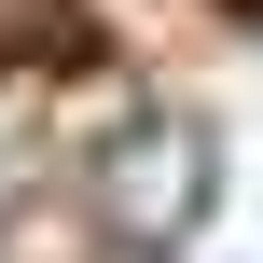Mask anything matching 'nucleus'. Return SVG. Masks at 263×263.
I'll return each mask as SVG.
<instances>
[{"instance_id": "f257e3e1", "label": "nucleus", "mask_w": 263, "mask_h": 263, "mask_svg": "<svg viewBox=\"0 0 263 263\" xmlns=\"http://www.w3.org/2000/svg\"><path fill=\"white\" fill-rule=\"evenodd\" d=\"M194 208H208V139L194 125H153V139L111 153V222L125 236H180Z\"/></svg>"}]
</instances>
